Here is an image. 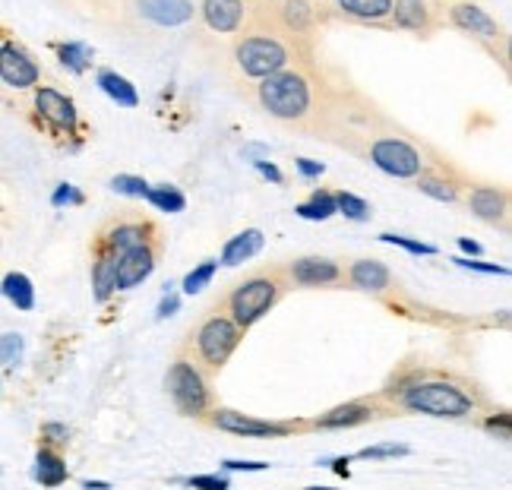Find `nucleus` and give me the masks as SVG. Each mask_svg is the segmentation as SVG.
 <instances>
[{
	"label": "nucleus",
	"instance_id": "obj_1",
	"mask_svg": "<svg viewBox=\"0 0 512 490\" xmlns=\"http://www.w3.org/2000/svg\"><path fill=\"white\" fill-rule=\"evenodd\" d=\"M380 396L399 415H427L440 421H471L490 408L475 380L446 367H408L380 389Z\"/></svg>",
	"mask_w": 512,
	"mask_h": 490
},
{
	"label": "nucleus",
	"instance_id": "obj_2",
	"mask_svg": "<svg viewBox=\"0 0 512 490\" xmlns=\"http://www.w3.org/2000/svg\"><path fill=\"white\" fill-rule=\"evenodd\" d=\"M329 86H332V73L323 70L320 61H307L253 83L247 89V98L272 124H279L291 133L313 136L326 108Z\"/></svg>",
	"mask_w": 512,
	"mask_h": 490
},
{
	"label": "nucleus",
	"instance_id": "obj_3",
	"mask_svg": "<svg viewBox=\"0 0 512 490\" xmlns=\"http://www.w3.org/2000/svg\"><path fill=\"white\" fill-rule=\"evenodd\" d=\"M215 61H219V70L234 86H241L247 92L253 83L266 80L272 73L288 70L294 64L317 61V54L294 45L291 38H285L279 29L266 26L263 19H256L253 13V23L238 38H231Z\"/></svg>",
	"mask_w": 512,
	"mask_h": 490
},
{
	"label": "nucleus",
	"instance_id": "obj_4",
	"mask_svg": "<svg viewBox=\"0 0 512 490\" xmlns=\"http://www.w3.org/2000/svg\"><path fill=\"white\" fill-rule=\"evenodd\" d=\"M162 234L159 222L140 209H121L98 228L92 241V294L98 304L111 301L117 294V253L140 244L146 238Z\"/></svg>",
	"mask_w": 512,
	"mask_h": 490
},
{
	"label": "nucleus",
	"instance_id": "obj_5",
	"mask_svg": "<svg viewBox=\"0 0 512 490\" xmlns=\"http://www.w3.org/2000/svg\"><path fill=\"white\" fill-rule=\"evenodd\" d=\"M196 19V0H117L105 29L130 42H165L187 32Z\"/></svg>",
	"mask_w": 512,
	"mask_h": 490
},
{
	"label": "nucleus",
	"instance_id": "obj_6",
	"mask_svg": "<svg viewBox=\"0 0 512 490\" xmlns=\"http://www.w3.org/2000/svg\"><path fill=\"white\" fill-rule=\"evenodd\" d=\"M288 291H291V285L285 279V269L263 266V269H253L241 282H234L215 307L225 310L238 326L250 329L253 323H260Z\"/></svg>",
	"mask_w": 512,
	"mask_h": 490
},
{
	"label": "nucleus",
	"instance_id": "obj_7",
	"mask_svg": "<svg viewBox=\"0 0 512 490\" xmlns=\"http://www.w3.org/2000/svg\"><path fill=\"white\" fill-rule=\"evenodd\" d=\"M440 7L443 29L471 38L509 73V29L494 10L484 7L481 0H440Z\"/></svg>",
	"mask_w": 512,
	"mask_h": 490
},
{
	"label": "nucleus",
	"instance_id": "obj_8",
	"mask_svg": "<svg viewBox=\"0 0 512 490\" xmlns=\"http://www.w3.org/2000/svg\"><path fill=\"white\" fill-rule=\"evenodd\" d=\"M244 332L247 329L234 323L225 310L212 307L187 329L184 348L196 358V364H200L203 370H209V374L215 377V374H222L225 364L231 361V355L241 348Z\"/></svg>",
	"mask_w": 512,
	"mask_h": 490
},
{
	"label": "nucleus",
	"instance_id": "obj_9",
	"mask_svg": "<svg viewBox=\"0 0 512 490\" xmlns=\"http://www.w3.org/2000/svg\"><path fill=\"white\" fill-rule=\"evenodd\" d=\"M165 392L171 405L177 408L181 418L193 421H206V415L215 405V392H212V374L196 364V358L181 345L177 348L174 361L168 364L165 374Z\"/></svg>",
	"mask_w": 512,
	"mask_h": 490
},
{
	"label": "nucleus",
	"instance_id": "obj_10",
	"mask_svg": "<svg viewBox=\"0 0 512 490\" xmlns=\"http://www.w3.org/2000/svg\"><path fill=\"white\" fill-rule=\"evenodd\" d=\"M253 23L250 0H196L193 38L209 57H219L231 38H238Z\"/></svg>",
	"mask_w": 512,
	"mask_h": 490
},
{
	"label": "nucleus",
	"instance_id": "obj_11",
	"mask_svg": "<svg viewBox=\"0 0 512 490\" xmlns=\"http://www.w3.org/2000/svg\"><path fill=\"white\" fill-rule=\"evenodd\" d=\"M253 13L266 26L279 29L285 38H291L294 45L317 54L320 32L326 26L320 4H313V0H256Z\"/></svg>",
	"mask_w": 512,
	"mask_h": 490
},
{
	"label": "nucleus",
	"instance_id": "obj_12",
	"mask_svg": "<svg viewBox=\"0 0 512 490\" xmlns=\"http://www.w3.org/2000/svg\"><path fill=\"white\" fill-rule=\"evenodd\" d=\"M206 424L212 430H222V434L244 437V440H285L291 434H304L307 430V421H266L225 405H212Z\"/></svg>",
	"mask_w": 512,
	"mask_h": 490
},
{
	"label": "nucleus",
	"instance_id": "obj_13",
	"mask_svg": "<svg viewBox=\"0 0 512 490\" xmlns=\"http://www.w3.org/2000/svg\"><path fill=\"white\" fill-rule=\"evenodd\" d=\"M392 415H399V411L392 408L380 392H373V396H361V399H351L342 405H332L329 411H323V415L310 418L307 430H351V427H364L370 421L392 418Z\"/></svg>",
	"mask_w": 512,
	"mask_h": 490
},
{
	"label": "nucleus",
	"instance_id": "obj_14",
	"mask_svg": "<svg viewBox=\"0 0 512 490\" xmlns=\"http://www.w3.org/2000/svg\"><path fill=\"white\" fill-rule=\"evenodd\" d=\"M326 23L392 32V0H323Z\"/></svg>",
	"mask_w": 512,
	"mask_h": 490
},
{
	"label": "nucleus",
	"instance_id": "obj_15",
	"mask_svg": "<svg viewBox=\"0 0 512 490\" xmlns=\"http://www.w3.org/2000/svg\"><path fill=\"white\" fill-rule=\"evenodd\" d=\"M162 253H165V234H155V238H146L117 253V291H130L136 285H143L155 272V266H159Z\"/></svg>",
	"mask_w": 512,
	"mask_h": 490
},
{
	"label": "nucleus",
	"instance_id": "obj_16",
	"mask_svg": "<svg viewBox=\"0 0 512 490\" xmlns=\"http://www.w3.org/2000/svg\"><path fill=\"white\" fill-rule=\"evenodd\" d=\"M392 32L433 38L443 32L440 0H392Z\"/></svg>",
	"mask_w": 512,
	"mask_h": 490
},
{
	"label": "nucleus",
	"instance_id": "obj_17",
	"mask_svg": "<svg viewBox=\"0 0 512 490\" xmlns=\"http://www.w3.org/2000/svg\"><path fill=\"white\" fill-rule=\"evenodd\" d=\"M291 288H345V266L329 257H298L282 263Z\"/></svg>",
	"mask_w": 512,
	"mask_h": 490
},
{
	"label": "nucleus",
	"instance_id": "obj_18",
	"mask_svg": "<svg viewBox=\"0 0 512 490\" xmlns=\"http://www.w3.org/2000/svg\"><path fill=\"white\" fill-rule=\"evenodd\" d=\"M0 83L13 92H29L42 83V67H38L35 54L10 38L0 42Z\"/></svg>",
	"mask_w": 512,
	"mask_h": 490
},
{
	"label": "nucleus",
	"instance_id": "obj_19",
	"mask_svg": "<svg viewBox=\"0 0 512 490\" xmlns=\"http://www.w3.org/2000/svg\"><path fill=\"white\" fill-rule=\"evenodd\" d=\"M462 203L471 215L500 231H509V190L500 184H468Z\"/></svg>",
	"mask_w": 512,
	"mask_h": 490
},
{
	"label": "nucleus",
	"instance_id": "obj_20",
	"mask_svg": "<svg viewBox=\"0 0 512 490\" xmlns=\"http://www.w3.org/2000/svg\"><path fill=\"white\" fill-rule=\"evenodd\" d=\"M32 105L35 111L42 114V121H48L54 130H64V133H76L80 127V111H76L73 98L54 86H35L32 95Z\"/></svg>",
	"mask_w": 512,
	"mask_h": 490
},
{
	"label": "nucleus",
	"instance_id": "obj_21",
	"mask_svg": "<svg viewBox=\"0 0 512 490\" xmlns=\"http://www.w3.org/2000/svg\"><path fill=\"white\" fill-rule=\"evenodd\" d=\"M415 187H418L424 196H430V200L449 203V206H459L468 184L462 181V174L446 162V165H440V168H430V171L418 174V178H415Z\"/></svg>",
	"mask_w": 512,
	"mask_h": 490
},
{
	"label": "nucleus",
	"instance_id": "obj_22",
	"mask_svg": "<svg viewBox=\"0 0 512 490\" xmlns=\"http://www.w3.org/2000/svg\"><path fill=\"white\" fill-rule=\"evenodd\" d=\"M345 285L367 294H386L392 288V269L383 260H351L345 266Z\"/></svg>",
	"mask_w": 512,
	"mask_h": 490
},
{
	"label": "nucleus",
	"instance_id": "obj_23",
	"mask_svg": "<svg viewBox=\"0 0 512 490\" xmlns=\"http://www.w3.org/2000/svg\"><path fill=\"white\" fill-rule=\"evenodd\" d=\"M266 238L260 228H244L234 238H228V244L222 247V266H241L247 260H253L256 253L263 250Z\"/></svg>",
	"mask_w": 512,
	"mask_h": 490
},
{
	"label": "nucleus",
	"instance_id": "obj_24",
	"mask_svg": "<svg viewBox=\"0 0 512 490\" xmlns=\"http://www.w3.org/2000/svg\"><path fill=\"white\" fill-rule=\"evenodd\" d=\"M35 481H42L45 487H57L67 481V465L64 459L54 453V449L42 446L35 453Z\"/></svg>",
	"mask_w": 512,
	"mask_h": 490
},
{
	"label": "nucleus",
	"instance_id": "obj_25",
	"mask_svg": "<svg viewBox=\"0 0 512 490\" xmlns=\"http://www.w3.org/2000/svg\"><path fill=\"white\" fill-rule=\"evenodd\" d=\"M0 291H4V298L16 310H32L35 307V288H32L29 276H23V272H7L4 282H0Z\"/></svg>",
	"mask_w": 512,
	"mask_h": 490
},
{
	"label": "nucleus",
	"instance_id": "obj_26",
	"mask_svg": "<svg viewBox=\"0 0 512 490\" xmlns=\"http://www.w3.org/2000/svg\"><path fill=\"white\" fill-rule=\"evenodd\" d=\"M98 86H102V92L111 95L117 105H124V108H136V105H140V95H136V89L130 86V80H124L121 73L102 70V73H98Z\"/></svg>",
	"mask_w": 512,
	"mask_h": 490
},
{
	"label": "nucleus",
	"instance_id": "obj_27",
	"mask_svg": "<svg viewBox=\"0 0 512 490\" xmlns=\"http://www.w3.org/2000/svg\"><path fill=\"white\" fill-rule=\"evenodd\" d=\"M298 215H301V219H310V222H326L329 215H336V193H332V190H313L310 200H304L298 206Z\"/></svg>",
	"mask_w": 512,
	"mask_h": 490
},
{
	"label": "nucleus",
	"instance_id": "obj_28",
	"mask_svg": "<svg viewBox=\"0 0 512 490\" xmlns=\"http://www.w3.org/2000/svg\"><path fill=\"white\" fill-rule=\"evenodd\" d=\"M146 200L159 209V212H168V215H174V212H184V206H187V196L177 190V187H171V184H162V187H149V193H146Z\"/></svg>",
	"mask_w": 512,
	"mask_h": 490
},
{
	"label": "nucleus",
	"instance_id": "obj_29",
	"mask_svg": "<svg viewBox=\"0 0 512 490\" xmlns=\"http://www.w3.org/2000/svg\"><path fill=\"white\" fill-rule=\"evenodd\" d=\"M54 51H57V61H61L73 73H83L89 67V61H92L89 48L86 45H76V42H61V45H54Z\"/></svg>",
	"mask_w": 512,
	"mask_h": 490
},
{
	"label": "nucleus",
	"instance_id": "obj_30",
	"mask_svg": "<svg viewBox=\"0 0 512 490\" xmlns=\"http://www.w3.org/2000/svg\"><path fill=\"white\" fill-rule=\"evenodd\" d=\"M336 212H342L345 219H351V222H367L370 219V203L361 200V196L348 193V190H339L336 193Z\"/></svg>",
	"mask_w": 512,
	"mask_h": 490
},
{
	"label": "nucleus",
	"instance_id": "obj_31",
	"mask_svg": "<svg viewBox=\"0 0 512 490\" xmlns=\"http://www.w3.org/2000/svg\"><path fill=\"white\" fill-rule=\"evenodd\" d=\"M215 269H219V263H215V260H203L196 269H190L187 279H184V294H200L212 282Z\"/></svg>",
	"mask_w": 512,
	"mask_h": 490
},
{
	"label": "nucleus",
	"instance_id": "obj_32",
	"mask_svg": "<svg viewBox=\"0 0 512 490\" xmlns=\"http://www.w3.org/2000/svg\"><path fill=\"white\" fill-rule=\"evenodd\" d=\"M64 4L76 7V10H86L98 26H105V19L111 16V10L117 7V0H64Z\"/></svg>",
	"mask_w": 512,
	"mask_h": 490
},
{
	"label": "nucleus",
	"instance_id": "obj_33",
	"mask_svg": "<svg viewBox=\"0 0 512 490\" xmlns=\"http://www.w3.org/2000/svg\"><path fill=\"white\" fill-rule=\"evenodd\" d=\"M23 358V336L19 332H4L0 336V367H10Z\"/></svg>",
	"mask_w": 512,
	"mask_h": 490
},
{
	"label": "nucleus",
	"instance_id": "obj_34",
	"mask_svg": "<svg viewBox=\"0 0 512 490\" xmlns=\"http://www.w3.org/2000/svg\"><path fill=\"white\" fill-rule=\"evenodd\" d=\"M111 190L124 193V196H143V200H146L149 184L143 178H136V174H117V178H111Z\"/></svg>",
	"mask_w": 512,
	"mask_h": 490
},
{
	"label": "nucleus",
	"instance_id": "obj_35",
	"mask_svg": "<svg viewBox=\"0 0 512 490\" xmlns=\"http://www.w3.org/2000/svg\"><path fill=\"white\" fill-rule=\"evenodd\" d=\"M380 241L396 244V247H402L408 253H418V257H433V253H437V247H430L424 241H411V238H405V234H380Z\"/></svg>",
	"mask_w": 512,
	"mask_h": 490
},
{
	"label": "nucleus",
	"instance_id": "obj_36",
	"mask_svg": "<svg viewBox=\"0 0 512 490\" xmlns=\"http://www.w3.org/2000/svg\"><path fill=\"white\" fill-rule=\"evenodd\" d=\"M396 456H408V446H399V443H386V446H367L361 449L354 459H396Z\"/></svg>",
	"mask_w": 512,
	"mask_h": 490
},
{
	"label": "nucleus",
	"instance_id": "obj_37",
	"mask_svg": "<svg viewBox=\"0 0 512 490\" xmlns=\"http://www.w3.org/2000/svg\"><path fill=\"white\" fill-rule=\"evenodd\" d=\"M51 203H54V206H80V203H83V193L76 190L73 184H61V187L54 190Z\"/></svg>",
	"mask_w": 512,
	"mask_h": 490
},
{
	"label": "nucleus",
	"instance_id": "obj_38",
	"mask_svg": "<svg viewBox=\"0 0 512 490\" xmlns=\"http://www.w3.org/2000/svg\"><path fill=\"white\" fill-rule=\"evenodd\" d=\"M456 263L471 272H487V276H509L506 266H494V263H481V260H456Z\"/></svg>",
	"mask_w": 512,
	"mask_h": 490
},
{
	"label": "nucleus",
	"instance_id": "obj_39",
	"mask_svg": "<svg viewBox=\"0 0 512 490\" xmlns=\"http://www.w3.org/2000/svg\"><path fill=\"white\" fill-rule=\"evenodd\" d=\"M42 440L45 443H67L70 440V430L64 424H45L42 427Z\"/></svg>",
	"mask_w": 512,
	"mask_h": 490
},
{
	"label": "nucleus",
	"instance_id": "obj_40",
	"mask_svg": "<svg viewBox=\"0 0 512 490\" xmlns=\"http://www.w3.org/2000/svg\"><path fill=\"white\" fill-rule=\"evenodd\" d=\"M190 487H212V490H225L228 487V478H219V475H196V478H187Z\"/></svg>",
	"mask_w": 512,
	"mask_h": 490
},
{
	"label": "nucleus",
	"instance_id": "obj_41",
	"mask_svg": "<svg viewBox=\"0 0 512 490\" xmlns=\"http://www.w3.org/2000/svg\"><path fill=\"white\" fill-rule=\"evenodd\" d=\"M177 307H181V294H165L162 304H159V310H155V317H159V320H168V317H174V313H177Z\"/></svg>",
	"mask_w": 512,
	"mask_h": 490
},
{
	"label": "nucleus",
	"instance_id": "obj_42",
	"mask_svg": "<svg viewBox=\"0 0 512 490\" xmlns=\"http://www.w3.org/2000/svg\"><path fill=\"white\" fill-rule=\"evenodd\" d=\"M222 465L228 472H263V468H269V462H238V459H225Z\"/></svg>",
	"mask_w": 512,
	"mask_h": 490
},
{
	"label": "nucleus",
	"instance_id": "obj_43",
	"mask_svg": "<svg viewBox=\"0 0 512 490\" xmlns=\"http://www.w3.org/2000/svg\"><path fill=\"white\" fill-rule=\"evenodd\" d=\"M294 168H298L304 178H320V174L326 171L323 162H313V159H294Z\"/></svg>",
	"mask_w": 512,
	"mask_h": 490
},
{
	"label": "nucleus",
	"instance_id": "obj_44",
	"mask_svg": "<svg viewBox=\"0 0 512 490\" xmlns=\"http://www.w3.org/2000/svg\"><path fill=\"white\" fill-rule=\"evenodd\" d=\"M253 165H256V168H260V171L266 174V178H269V181H275V184H285V178H282V171H279V168H275L272 162H263V159H256Z\"/></svg>",
	"mask_w": 512,
	"mask_h": 490
},
{
	"label": "nucleus",
	"instance_id": "obj_45",
	"mask_svg": "<svg viewBox=\"0 0 512 490\" xmlns=\"http://www.w3.org/2000/svg\"><path fill=\"white\" fill-rule=\"evenodd\" d=\"M459 247H462L465 253H471V257H481V247H478L475 241H468V238H459Z\"/></svg>",
	"mask_w": 512,
	"mask_h": 490
},
{
	"label": "nucleus",
	"instance_id": "obj_46",
	"mask_svg": "<svg viewBox=\"0 0 512 490\" xmlns=\"http://www.w3.org/2000/svg\"><path fill=\"white\" fill-rule=\"evenodd\" d=\"M0 42H4V32H0Z\"/></svg>",
	"mask_w": 512,
	"mask_h": 490
},
{
	"label": "nucleus",
	"instance_id": "obj_47",
	"mask_svg": "<svg viewBox=\"0 0 512 490\" xmlns=\"http://www.w3.org/2000/svg\"><path fill=\"white\" fill-rule=\"evenodd\" d=\"M313 4H323V0H313Z\"/></svg>",
	"mask_w": 512,
	"mask_h": 490
},
{
	"label": "nucleus",
	"instance_id": "obj_48",
	"mask_svg": "<svg viewBox=\"0 0 512 490\" xmlns=\"http://www.w3.org/2000/svg\"><path fill=\"white\" fill-rule=\"evenodd\" d=\"M250 4H256V0H250Z\"/></svg>",
	"mask_w": 512,
	"mask_h": 490
}]
</instances>
